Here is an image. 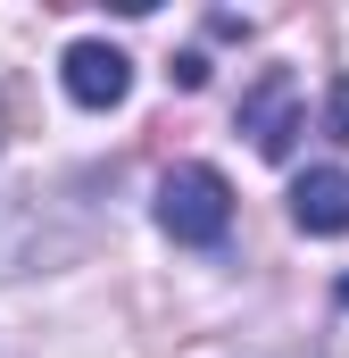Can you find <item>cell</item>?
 Returning <instances> with one entry per match:
<instances>
[{
    "mask_svg": "<svg viewBox=\"0 0 349 358\" xmlns=\"http://www.w3.org/2000/svg\"><path fill=\"white\" fill-rule=\"evenodd\" d=\"M291 225L316 234V242L349 234V176H341V167H316V176L291 183Z\"/></svg>",
    "mask_w": 349,
    "mask_h": 358,
    "instance_id": "277c9868",
    "label": "cell"
},
{
    "mask_svg": "<svg viewBox=\"0 0 349 358\" xmlns=\"http://www.w3.org/2000/svg\"><path fill=\"white\" fill-rule=\"evenodd\" d=\"M167 76H174V84H183V92H200V84H208V59H200V50H183V59H174Z\"/></svg>",
    "mask_w": 349,
    "mask_h": 358,
    "instance_id": "5b68a950",
    "label": "cell"
},
{
    "mask_svg": "<svg viewBox=\"0 0 349 358\" xmlns=\"http://www.w3.org/2000/svg\"><path fill=\"white\" fill-rule=\"evenodd\" d=\"M158 234L183 242V250H216L233 234V183L216 167H174L158 183Z\"/></svg>",
    "mask_w": 349,
    "mask_h": 358,
    "instance_id": "6da1fadb",
    "label": "cell"
},
{
    "mask_svg": "<svg viewBox=\"0 0 349 358\" xmlns=\"http://www.w3.org/2000/svg\"><path fill=\"white\" fill-rule=\"evenodd\" d=\"M242 134L258 142V159H291V142H299V76L291 67H266L258 84H250Z\"/></svg>",
    "mask_w": 349,
    "mask_h": 358,
    "instance_id": "7a4b0ae2",
    "label": "cell"
},
{
    "mask_svg": "<svg viewBox=\"0 0 349 358\" xmlns=\"http://www.w3.org/2000/svg\"><path fill=\"white\" fill-rule=\"evenodd\" d=\"M325 125H333V142H349V84H333V100H325Z\"/></svg>",
    "mask_w": 349,
    "mask_h": 358,
    "instance_id": "8992f818",
    "label": "cell"
},
{
    "mask_svg": "<svg viewBox=\"0 0 349 358\" xmlns=\"http://www.w3.org/2000/svg\"><path fill=\"white\" fill-rule=\"evenodd\" d=\"M59 84L75 108H125V92H133V59L117 50V42H67V59H59Z\"/></svg>",
    "mask_w": 349,
    "mask_h": 358,
    "instance_id": "3957f363",
    "label": "cell"
}]
</instances>
